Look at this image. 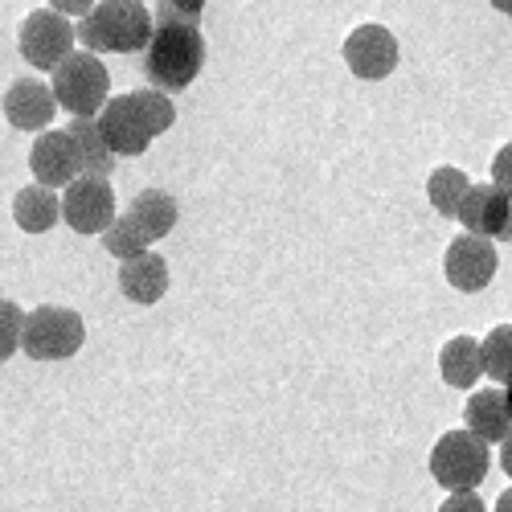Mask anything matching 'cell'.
<instances>
[{
  "label": "cell",
  "instance_id": "9c48e42d",
  "mask_svg": "<svg viewBox=\"0 0 512 512\" xmlns=\"http://www.w3.org/2000/svg\"><path fill=\"white\" fill-rule=\"evenodd\" d=\"M345 62L365 82L390 78L394 66H398V37L386 25H357L345 37Z\"/></svg>",
  "mask_w": 512,
  "mask_h": 512
},
{
  "label": "cell",
  "instance_id": "1f68e13d",
  "mask_svg": "<svg viewBox=\"0 0 512 512\" xmlns=\"http://www.w3.org/2000/svg\"><path fill=\"white\" fill-rule=\"evenodd\" d=\"M500 242H512V213H508V226H504V234H500Z\"/></svg>",
  "mask_w": 512,
  "mask_h": 512
},
{
  "label": "cell",
  "instance_id": "4316f807",
  "mask_svg": "<svg viewBox=\"0 0 512 512\" xmlns=\"http://www.w3.org/2000/svg\"><path fill=\"white\" fill-rule=\"evenodd\" d=\"M439 512H488V508H484V500L476 492H451Z\"/></svg>",
  "mask_w": 512,
  "mask_h": 512
},
{
  "label": "cell",
  "instance_id": "2e32d148",
  "mask_svg": "<svg viewBox=\"0 0 512 512\" xmlns=\"http://www.w3.org/2000/svg\"><path fill=\"white\" fill-rule=\"evenodd\" d=\"M463 418H467V431L484 443H504V435L512 431V406L504 398V390H480L467 398L463 406Z\"/></svg>",
  "mask_w": 512,
  "mask_h": 512
},
{
  "label": "cell",
  "instance_id": "603a6c76",
  "mask_svg": "<svg viewBox=\"0 0 512 512\" xmlns=\"http://www.w3.org/2000/svg\"><path fill=\"white\" fill-rule=\"evenodd\" d=\"M103 250L111 254V259H136V254H144L148 250V242L140 238V230L132 226V222H127V218H119V213H115V222L103 230Z\"/></svg>",
  "mask_w": 512,
  "mask_h": 512
},
{
  "label": "cell",
  "instance_id": "d6a6232c",
  "mask_svg": "<svg viewBox=\"0 0 512 512\" xmlns=\"http://www.w3.org/2000/svg\"><path fill=\"white\" fill-rule=\"evenodd\" d=\"M504 386H508V390H504V398H508V406H512V377L504 381Z\"/></svg>",
  "mask_w": 512,
  "mask_h": 512
},
{
  "label": "cell",
  "instance_id": "484cf974",
  "mask_svg": "<svg viewBox=\"0 0 512 512\" xmlns=\"http://www.w3.org/2000/svg\"><path fill=\"white\" fill-rule=\"evenodd\" d=\"M492 185H500L508 197H512V144H504L492 160Z\"/></svg>",
  "mask_w": 512,
  "mask_h": 512
},
{
  "label": "cell",
  "instance_id": "d4e9b609",
  "mask_svg": "<svg viewBox=\"0 0 512 512\" xmlns=\"http://www.w3.org/2000/svg\"><path fill=\"white\" fill-rule=\"evenodd\" d=\"M21 324H25V312L13 300H0V361H9L21 349Z\"/></svg>",
  "mask_w": 512,
  "mask_h": 512
},
{
  "label": "cell",
  "instance_id": "d6986e66",
  "mask_svg": "<svg viewBox=\"0 0 512 512\" xmlns=\"http://www.w3.org/2000/svg\"><path fill=\"white\" fill-rule=\"evenodd\" d=\"M66 132H70V140H74V148H78L82 173H87V177H111V168H115L119 156L107 148V140H103V132H99V123L74 115Z\"/></svg>",
  "mask_w": 512,
  "mask_h": 512
},
{
  "label": "cell",
  "instance_id": "3957f363",
  "mask_svg": "<svg viewBox=\"0 0 512 512\" xmlns=\"http://www.w3.org/2000/svg\"><path fill=\"white\" fill-rule=\"evenodd\" d=\"M50 74H54L50 91H54L58 107L70 111V115L95 119V115L103 111V103L111 99V74H107V66L99 62V54H91V50L66 54Z\"/></svg>",
  "mask_w": 512,
  "mask_h": 512
},
{
  "label": "cell",
  "instance_id": "6da1fadb",
  "mask_svg": "<svg viewBox=\"0 0 512 512\" xmlns=\"http://www.w3.org/2000/svg\"><path fill=\"white\" fill-rule=\"evenodd\" d=\"M156 21L144 0H99V5L78 17L74 37L91 54H144Z\"/></svg>",
  "mask_w": 512,
  "mask_h": 512
},
{
  "label": "cell",
  "instance_id": "ffe728a7",
  "mask_svg": "<svg viewBox=\"0 0 512 512\" xmlns=\"http://www.w3.org/2000/svg\"><path fill=\"white\" fill-rule=\"evenodd\" d=\"M467 189H472V181H467V173H459V168L443 164L431 173V181H426V197H431L435 213H443V218H455Z\"/></svg>",
  "mask_w": 512,
  "mask_h": 512
},
{
  "label": "cell",
  "instance_id": "5bb4252c",
  "mask_svg": "<svg viewBox=\"0 0 512 512\" xmlns=\"http://www.w3.org/2000/svg\"><path fill=\"white\" fill-rule=\"evenodd\" d=\"M119 291H123V300H132V304H160L164 300V291H168V263L160 259L156 250H144L136 254V259H123L119 267Z\"/></svg>",
  "mask_w": 512,
  "mask_h": 512
},
{
  "label": "cell",
  "instance_id": "cb8c5ba5",
  "mask_svg": "<svg viewBox=\"0 0 512 512\" xmlns=\"http://www.w3.org/2000/svg\"><path fill=\"white\" fill-rule=\"evenodd\" d=\"M209 0H156V25H197Z\"/></svg>",
  "mask_w": 512,
  "mask_h": 512
},
{
  "label": "cell",
  "instance_id": "f1b7e54d",
  "mask_svg": "<svg viewBox=\"0 0 512 512\" xmlns=\"http://www.w3.org/2000/svg\"><path fill=\"white\" fill-rule=\"evenodd\" d=\"M500 467L508 472V480H512V431L504 435V443H500Z\"/></svg>",
  "mask_w": 512,
  "mask_h": 512
},
{
  "label": "cell",
  "instance_id": "52a82bcc",
  "mask_svg": "<svg viewBox=\"0 0 512 512\" xmlns=\"http://www.w3.org/2000/svg\"><path fill=\"white\" fill-rule=\"evenodd\" d=\"M62 222L74 234H103L115 222V189L107 177H74L62 193Z\"/></svg>",
  "mask_w": 512,
  "mask_h": 512
},
{
  "label": "cell",
  "instance_id": "ac0fdd59",
  "mask_svg": "<svg viewBox=\"0 0 512 512\" xmlns=\"http://www.w3.org/2000/svg\"><path fill=\"white\" fill-rule=\"evenodd\" d=\"M13 222L25 230V234H46L62 222V197L46 185H25L17 197H13Z\"/></svg>",
  "mask_w": 512,
  "mask_h": 512
},
{
  "label": "cell",
  "instance_id": "44dd1931",
  "mask_svg": "<svg viewBox=\"0 0 512 512\" xmlns=\"http://www.w3.org/2000/svg\"><path fill=\"white\" fill-rule=\"evenodd\" d=\"M132 103H136V111H140V119H144V127L152 132V140L156 136H164L168 127L177 123V107H173V99H168L164 91H156V87H144V91H132Z\"/></svg>",
  "mask_w": 512,
  "mask_h": 512
},
{
  "label": "cell",
  "instance_id": "4fadbf2b",
  "mask_svg": "<svg viewBox=\"0 0 512 512\" xmlns=\"http://www.w3.org/2000/svg\"><path fill=\"white\" fill-rule=\"evenodd\" d=\"M508 213H512V197L500 185H472L455 213V222H463L467 234H480L500 242L504 226H508Z\"/></svg>",
  "mask_w": 512,
  "mask_h": 512
},
{
  "label": "cell",
  "instance_id": "83f0119b",
  "mask_svg": "<svg viewBox=\"0 0 512 512\" xmlns=\"http://www.w3.org/2000/svg\"><path fill=\"white\" fill-rule=\"evenodd\" d=\"M99 0H50V9L62 13V17H87Z\"/></svg>",
  "mask_w": 512,
  "mask_h": 512
},
{
  "label": "cell",
  "instance_id": "30bf717a",
  "mask_svg": "<svg viewBox=\"0 0 512 512\" xmlns=\"http://www.w3.org/2000/svg\"><path fill=\"white\" fill-rule=\"evenodd\" d=\"M29 173L37 185L46 189H66L74 177H82V164H78V148L70 140V132H37L33 148H29Z\"/></svg>",
  "mask_w": 512,
  "mask_h": 512
},
{
  "label": "cell",
  "instance_id": "9a60e30c",
  "mask_svg": "<svg viewBox=\"0 0 512 512\" xmlns=\"http://www.w3.org/2000/svg\"><path fill=\"white\" fill-rule=\"evenodd\" d=\"M123 218L132 222L140 230V238L152 246L160 238H168L177 230V218H181V205L173 201V193H164V189H144L132 197V205L123 209Z\"/></svg>",
  "mask_w": 512,
  "mask_h": 512
},
{
  "label": "cell",
  "instance_id": "5b68a950",
  "mask_svg": "<svg viewBox=\"0 0 512 512\" xmlns=\"http://www.w3.org/2000/svg\"><path fill=\"white\" fill-rule=\"evenodd\" d=\"M488 467H492L488 443L476 439L472 431H451L431 451V476L447 492H476L488 480Z\"/></svg>",
  "mask_w": 512,
  "mask_h": 512
},
{
  "label": "cell",
  "instance_id": "8992f818",
  "mask_svg": "<svg viewBox=\"0 0 512 512\" xmlns=\"http://www.w3.org/2000/svg\"><path fill=\"white\" fill-rule=\"evenodd\" d=\"M74 25L70 17L54 13V9H33L25 21H21V33H17V46H21V58L33 66V70H54L66 54H74Z\"/></svg>",
  "mask_w": 512,
  "mask_h": 512
},
{
  "label": "cell",
  "instance_id": "e0dca14e",
  "mask_svg": "<svg viewBox=\"0 0 512 512\" xmlns=\"http://www.w3.org/2000/svg\"><path fill=\"white\" fill-rule=\"evenodd\" d=\"M439 373L451 390H472L484 377V357H480V340L476 336H451L443 353H439Z\"/></svg>",
  "mask_w": 512,
  "mask_h": 512
},
{
  "label": "cell",
  "instance_id": "7402d4cb",
  "mask_svg": "<svg viewBox=\"0 0 512 512\" xmlns=\"http://www.w3.org/2000/svg\"><path fill=\"white\" fill-rule=\"evenodd\" d=\"M480 357H484V373L492 381L512 377V324H500L480 340Z\"/></svg>",
  "mask_w": 512,
  "mask_h": 512
},
{
  "label": "cell",
  "instance_id": "277c9868",
  "mask_svg": "<svg viewBox=\"0 0 512 512\" xmlns=\"http://www.w3.org/2000/svg\"><path fill=\"white\" fill-rule=\"evenodd\" d=\"M87 340V324L74 308H58V304H41L33 312H25L21 324V353L33 361H66L82 349Z\"/></svg>",
  "mask_w": 512,
  "mask_h": 512
},
{
  "label": "cell",
  "instance_id": "7c38bea8",
  "mask_svg": "<svg viewBox=\"0 0 512 512\" xmlns=\"http://www.w3.org/2000/svg\"><path fill=\"white\" fill-rule=\"evenodd\" d=\"M0 107H5V119L17 127V132H46L54 123L58 99L41 78H17L5 91V103Z\"/></svg>",
  "mask_w": 512,
  "mask_h": 512
},
{
  "label": "cell",
  "instance_id": "8fae6325",
  "mask_svg": "<svg viewBox=\"0 0 512 512\" xmlns=\"http://www.w3.org/2000/svg\"><path fill=\"white\" fill-rule=\"evenodd\" d=\"M95 123H99V132H103V140H107V148H111L115 156H140V152H148V144H152V132L144 127V119H140L132 95L107 99L103 111L95 115Z\"/></svg>",
  "mask_w": 512,
  "mask_h": 512
},
{
  "label": "cell",
  "instance_id": "f546056e",
  "mask_svg": "<svg viewBox=\"0 0 512 512\" xmlns=\"http://www.w3.org/2000/svg\"><path fill=\"white\" fill-rule=\"evenodd\" d=\"M492 512H512V488L508 492H500V500H496V508Z\"/></svg>",
  "mask_w": 512,
  "mask_h": 512
},
{
  "label": "cell",
  "instance_id": "4dcf8cb0",
  "mask_svg": "<svg viewBox=\"0 0 512 512\" xmlns=\"http://www.w3.org/2000/svg\"><path fill=\"white\" fill-rule=\"evenodd\" d=\"M488 5H492V9H500V13H508V17H512V0H488Z\"/></svg>",
  "mask_w": 512,
  "mask_h": 512
},
{
  "label": "cell",
  "instance_id": "ba28073f",
  "mask_svg": "<svg viewBox=\"0 0 512 512\" xmlns=\"http://www.w3.org/2000/svg\"><path fill=\"white\" fill-rule=\"evenodd\" d=\"M496 267H500L496 246H492V238H480V234H459V238H451V246H447V254H443V275H447V283H451L455 291H463V295L484 291V287L492 283Z\"/></svg>",
  "mask_w": 512,
  "mask_h": 512
},
{
  "label": "cell",
  "instance_id": "7a4b0ae2",
  "mask_svg": "<svg viewBox=\"0 0 512 512\" xmlns=\"http://www.w3.org/2000/svg\"><path fill=\"white\" fill-rule=\"evenodd\" d=\"M205 66V37L197 25H156L144 46V78L148 87L173 95L197 82Z\"/></svg>",
  "mask_w": 512,
  "mask_h": 512
}]
</instances>
